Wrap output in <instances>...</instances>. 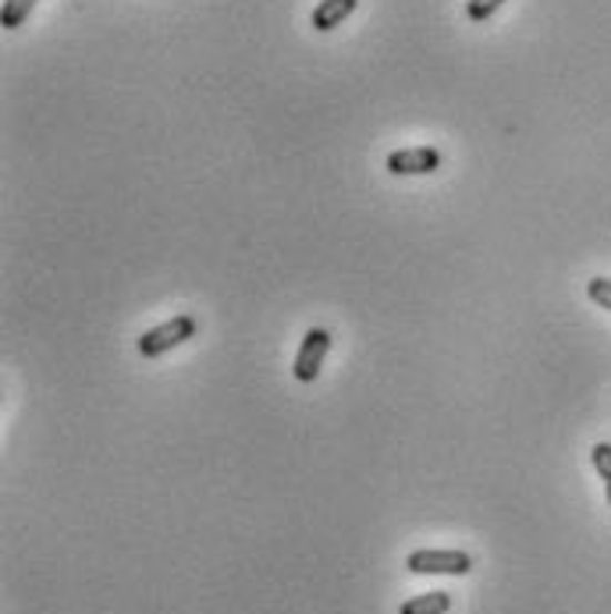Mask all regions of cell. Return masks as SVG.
Segmentation results:
<instances>
[{"instance_id": "obj_10", "label": "cell", "mask_w": 611, "mask_h": 614, "mask_svg": "<svg viewBox=\"0 0 611 614\" xmlns=\"http://www.w3.org/2000/svg\"><path fill=\"white\" fill-rule=\"evenodd\" d=\"M590 462H593V469H598V477L608 483L611 480V444H593V451H590Z\"/></svg>"}, {"instance_id": "obj_8", "label": "cell", "mask_w": 611, "mask_h": 614, "mask_svg": "<svg viewBox=\"0 0 611 614\" xmlns=\"http://www.w3.org/2000/svg\"><path fill=\"white\" fill-rule=\"evenodd\" d=\"M587 295H590V303H593V306H601V309H608V313H611V280H608V277H593V280H587Z\"/></svg>"}, {"instance_id": "obj_3", "label": "cell", "mask_w": 611, "mask_h": 614, "mask_svg": "<svg viewBox=\"0 0 611 614\" xmlns=\"http://www.w3.org/2000/svg\"><path fill=\"white\" fill-rule=\"evenodd\" d=\"M406 569L413 575H466L473 569V557L466 551H413Z\"/></svg>"}, {"instance_id": "obj_1", "label": "cell", "mask_w": 611, "mask_h": 614, "mask_svg": "<svg viewBox=\"0 0 611 614\" xmlns=\"http://www.w3.org/2000/svg\"><path fill=\"white\" fill-rule=\"evenodd\" d=\"M196 330H200L196 317H189V313H182V317H174V320H167V324H161V327L146 330V335L135 341V348H139V356L156 359V356L171 352V348L185 345L189 338H196Z\"/></svg>"}, {"instance_id": "obj_2", "label": "cell", "mask_w": 611, "mask_h": 614, "mask_svg": "<svg viewBox=\"0 0 611 614\" xmlns=\"http://www.w3.org/2000/svg\"><path fill=\"white\" fill-rule=\"evenodd\" d=\"M327 352H330V330L324 327H309L303 335V345L299 352H295V362H292V373L299 383H313L320 377L324 362H327Z\"/></svg>"}, {"instance_id": "obj_9", "label": "cell", "mask_w": 611, "mask_h": 614, "mask_svg": "<svg viewBox=\"0 0 611 614\" xmlns=\"http://www.w3.org/2000/svg\"><path fill=\"white\" fill-rule=\"evenodd\" d=\"M501 4H505V0H469V4H466V19L469 22H487Z\"/></svg>"}, {"instance_id": "obj_5", "label": "cell", "mask_w": 611, "mask_h": 614, "mask_svg": "<svg viewBox=\"0 0 611 614\" xmlns=\"http://www.w3.org/2000/svg\"><path fill=\"white\" fill-rule=\"evenodd\" d=\"M353 11H356V0H320V4L313 8L309 22L317 32H330V29H338Z\"/></svg>"}, {"instance_id": "obj_4", "label": "cell", "mask_w": 611, "mask_h": 614, "mask_svg": "<svg viewBox=\"0 0 611 614\" xmlns=\"http://www.w3.org/2000/svg\"><path fill=\"white\" fill-rule=\"evenodd\" d=\"M441 167V153L434 146H409V150H395L388 156V171L398 178H413V174H434Z\"/></svg>"}, {"instance_id": "obj_7", "label": "cell", "mask_w": 611, "mask_h": 614, "mask_svg": "<svg viewBox=\"0 0 611 614\" xmlns=\"http://www.w3.org/2000/svg\"><path fill=\"white\" fill-rule=\"evenodd\" d=\"M32 8H37V0H4V8H0V25L19 29L32 14Z\"/></svg>"}, {"instance_id": "obj_6", "label": "cell", "mask_w": 611, "mask_h": 614, "mask_svg": "<svg viewBox=\"0 0 611 614\" xmlns=\"http://www.w3.org/2000/svg\"><path fill=\"white\" fill-rule=\"evenodd\" d=\"M448 611H451V593L430 590V593H420V596H413V601L401 604L398 614H448Z\"/></svg>"}, {"instance_id": "obj_11", "label": "cell", "mask_w": 611, "mask_h": 614, "mask_svg": "<svg viewBox=\"0 0 611 614\" xmlns=\"http://www.w3.org/2000/svg\"><path fill=\"white\" fill-rule=\"evenodd\" d=\"M604 487H608V508H611V480H608Z\"/></svg>"}]
</instances>
